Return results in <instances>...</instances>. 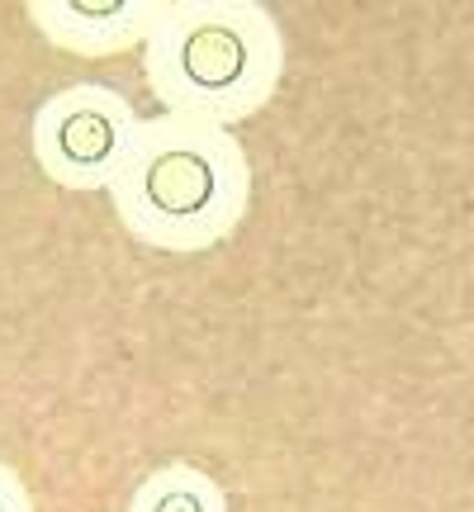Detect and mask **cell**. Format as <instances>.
<instances>
[{"mask_svg":"<svg viewBox=\"0 0 474 512\" xmlns=\"http://www.w3.org/2000/svg\"><path fill=\"white\" fill-rule=\"evenodd\" d=\"M0 512H34V498H29V484L15 465L0 460Z\"/></svg>","mask_w":474,"mask_h":512,"instance_id":"obj_6","label":"cell"},{"mask_svg":"<svg viewBox=\"0 0 474 512\" xmlns=\"http://www.w3.org/2000/svg\"><path fill=\"white\" fill-rule=\"evenodd\" d=\"M114 219L138 247L195 256L228 242L252 209V162L233 128L152 114L110 185Z\"/></svg>","mask_w":474,"mask_h":512,"instance_id":"obj_1","label":"cell"},{"mask_svg":"<svg viewBox=\"0 0 474 512\" xmlns=\"http://www.w3.org/2000/svg\"><path fill=\"white\" fill-rule=\"evenodd\" d=\"M143 76L166 114L233 128L285 81V34L256 0H166L143 43Z\"/></svg>","mask_w":474,"mask_h":512,"instance_id":"obj_2","label":"cell"},{"mask_svg":"<svg viewBox=\"0 0 474 512\" xmlns=\"http://www.w3.org/2000/svg\"><path fill=\"white\" fill-rule=\"evenodd\" d=\"M128 512H228V494L209 470L190 460H171L133 489Z\"/></svg>","mask_w":474,"mask_h":512,"instance_id":"obj_5","label":"cell"},{"mask_svg":"<svg viewBox=\"0 0 474 512\" xmlns=\"http://www.w3.org/2000/svg\"><path fill=\"white\" fill-rule=\"evenodd\" d=\"M166 0H29L24 15L53 48L72 57H119L143 48Z\"/></svg>","mask_w":474,"mask_h":512,"instance_id":"obj_4","label":"cell"},{"mask_svg":"<svg viewBox=\"0 0 474 512\" xmlns=\"http://www.w3.org/2000/svg\"><path fill=\"white\" fill-rule=\"evenodd\" d=\"M138 133H143V114L124 95L100 81H81L48 95L34 110L29 147H34L38 171L53 185L91 195L119 181Z\"/></svg>","mask_w":474,"mask_h":512,"instance_id":"obj_3","label":"cell"}]
</instances>
